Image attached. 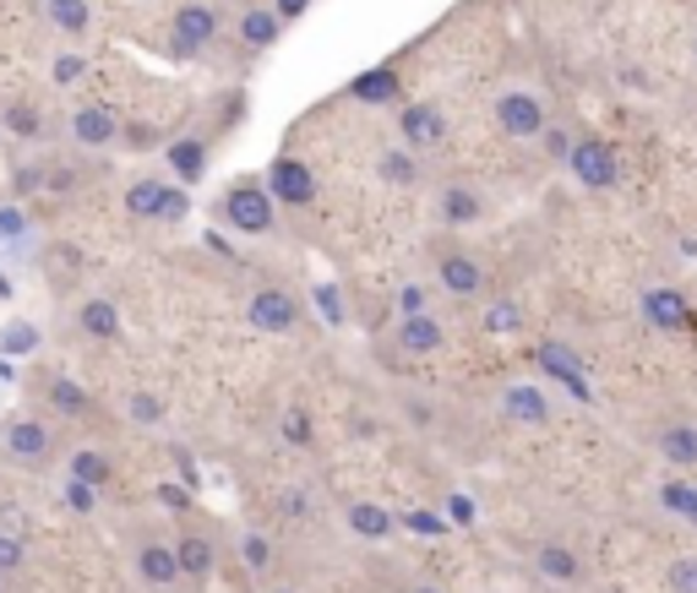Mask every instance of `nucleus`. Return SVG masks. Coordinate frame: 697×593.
Returning <instances> with one entry per match:
<instances>
[{"mask_svg":"<svg viewBox=\"0 0 697 593\" xmlns=\"http://www.w3.org/2000/svg\"><path fill=\"white\" fill-rule=\"evenodd\" d=\"M224 224L235 235H273L279 229V202L268 196V185L257 174H246L224 191Z\"/></svg>","mask_w":697,"mask_h":593,"instance_id":"nucleus-1","label":"nucleus"},{"mask_svg":"<svg viewBox=\"0 0 697 593\" xmlns=\"http://www.w3.org/2000/svg\"><path fill=\"white\" fill-rule=\"evenodd\" d=\"M262 185H268V196H273L279 207H311V202H316V169H311L305 158H294V152H279V158L268 163Z\"/></svg>","mask_w":697,"mask_h":593,"instance_id":"nucleus-2","label":"nucleus"},{"mask_svg":"<svg viewBox=\"0 0 697 593\" xmlns=\"http://www.w3.org/2000/svg\"><path fill=\"white\" fill-rule=\"evenodd\" d=\"M491 110H496V126H502L507 137H518V142H529V137H540V132L551 126V110H546V99H540V93H529V88H513V93H502Z\"/></svg>","mask_w":697,"mask_h":593,"instance_id":"nucleus-3","label":"nucleus"},{"mask_svg":"<svg viewBox=\"0 0 697 593\" xmlns=\"http://www.w3.org/2000/svg\"><path fill=\"white\" fill-rule=\"evenodd\" d=\"M566 169H572V180H577L583 191H610V185L621 180L616 148H610L605 137H577V148H572V158H566Z\"/></svg>","mask_w":697,"mask_h":593,"instance_id":"nucleus-4","label":"nucleus"},{"mask_svg":"<svg viewBox=\"0 0 697 593\" xmlns=\"http://www.w3.org/2000/svg\"><path fill=\"white\" fill-rule=\"evenodd\" d=\"M218 27H224L218 5H207V0H186V5H175V55H191V49L213 44Z\"/></svg>","mask_w":697,"mask_h":593,"instance_id":"nucleus-5","label":"nucleus"},{"mask_svg":"<svg viewBox=\"0 0 697 593\" xmlns=\"http://www.w3.org/2000/svg\"><path fill=\"white\" fill-rule=\"evenodd\" d=\"M246 321L257 327V332H294L300 327V299L289 295V289H279V284H268V289H257L251 295V305H246Z\"/></svg>","mask_w":697,"mask_h":593,"instance_id":"nucleus-6","label":"nucleus"},{"mask_svg":"<svg viewBox=\"0 0 697 593\" xmlns=\"http://www.w3.org/2000/svg\"><path fill=\"white\" fill-rule=\"evenodd\" d=\"M398 137H404V148H409V152L436 148V142L447 137V115H441L430 99H415V104H404V110H398Z\"/></svg>","mask_w":697,"mask_h":593,"instance_id":"nucleus-7","label":"nucleus"},{"mask_svg":"<svg viewBox=\"0 0 697 593\" xmlns=\"http://www.w3.org/2000/svg\"><path fill=\"white\" fill-rule=\"evenodd\" d=\"M0 452H5V457H16V463H49L55 436H49V425H44V420H11V425L0 431Z\"/></svg>","mask_w":697,"mask_h":593,"instance_id":"nucleus-8","label":"nucleus"},{"mask_svg":"<svg viewBox=\"0 0 697 593\" xmlns=\"http://www.w3.org/2000/svg\"><path fill=\"white\" fill-rule=\"evenodd\" d=\"M115 137H121V121H115L110 104H77V115H71V142L77 148H110Z\"/></svg>","mask_w":697,"mask_h":593,"instance_id":"nucleus-9","label":"nucleus"},{"mask_svg":"<svg viewBox=\"0 0 697 593\" xmlns=\"http://www.w3.org/2000/svg\"><path fill=\"white\" fill-rule=\"evenodd\" d=\"M436 284H441L447 295L474 299L480 289H485V267H480L474 256H463V251H447V256L436 262Z\"/></svg>","mask_w":697,"mask_h":593,"instance_id":"nucleus-10","label":"nucleus"},{"mask_svg":"<svg viewBox=\"0 0 697 593\" xmlns=\"http://www.w3.org/2000/svg\"><path fill=\"white\" fill-rule=\"evenodd\" d=\"M344 523H349V534L366 539V545H382V539L398 534V517H393L387 506H376V501H349V506H344Z\"/></svg>","mask_w":697,"mask_h":593,"instance_id":"nucleus-11","label":"nucleus"},{"mask_svg":"<svg viewBox=\"0 0 697 593\" xmlns=\"http://www.w3.org/2000/svg\"><path fill=\"white\" fill-rule=\"evenodd\" d=\"M137 578L147 589H175L180 583V561H175V545L164 539H142L137 550Z\"/></svg>","mask_w":697,"mask_h":593,"instance_id":"nucleus-12","label":"nucleus"},{"mask_svg":"<svg viewBox=\"0 0 697 593\" xmlns=\"http://www.w3.org/2000/svg\"><path fill=\"white\" fill-rule=\"evenodd\" d=\"M643 316H649V327H660V332H687V327H693V305L676 295V289H649V295H643Z\"/></svg>","mask_w":697,"mask_h":593,"instance_id":"nucleus-13","label":"nucleus"},{"mask_svg":"<svg viewBox=\"0 0 697 593\" xmlns=\"http://www.w3.org/2000/svg\"><path fill=\"white\" fill-rule=\"evenodd\" d=\"M235 33H240V44H246V49H273V44H279V33H283V22H279V11H273V5H246V11L235 16Z\"/></svg>","mask_w":697,"mask_h":593,"instance_id":"nucleus-14","label":"nucleus"},{"mask_svg":"<svg viewBox=\"0 0 697 593\" xmlns=\"http://www.w3.org/2000/svg\"><path fill=\"white\" fill-rule=\"evenodd\" d=\"M540 365L557 376L561 387L572 392V398H588V387H583V360H577V349H566V343H557V338H546L540 343Z\"/></svg>","mask_w":697,"mask_h":593,"instance_id":"nucleus-15","label":"nucleus"},{"mask_svg":"<svg viewBox=\"0 0 697 593\" xmlns=\"http://www.w3.org/2000/svg\"><path fill=\"white\" fill-rule=\"evenodd\" d=\"M535 567H540V578H546V583H561V589H572V583L583 578L577 550H572V545H561V539H546V545L535 550Z\"/></svg>","mask_w":697,"mask_h":593,"instance_id":"nucleus-16","label":"nucleus"},{"mask_svg":"<svg viewBox=\"0 0 697 593\" xmlns=\"http://www.w3.org/2000/svg\"><path fill=\"white\" fill-rule=\"evenodd\" d=\"M398 93H404V82H398L393 66H371V71L349 77V99H355V104H393Z\"/></svg>","mask_w":697,"mask_h":593,"instance_id":"nucleus-17","label":"nucleus"},{"mask_svg":"<svg viewBox=\"0 0 697 593\" xmlns=\"http://www.w3.org/2000/svg\"><path fill=\"white\" fill-rule=\"evenodd\" d=\"M502 414L518 420V425H546L551 420V398L540 387H507L502 392Z\"/></svg>","mask_w":697,"mask_h":593,"instance_id":"nucleus-18","label":"nucleus"},{"mask_svg":"<svg viewBox=\"0 0 697 593\" xmlns=\"http://www.w3.org/2000/svg\"><path fill=\"white\" fill-rule=\"evenodd\" d=\"M77 327L88 332V338H99V343H110V338H121V305L115 299H82L77 305Z\"/></svg>","mask_w":697,"mask_h":593,"instance_id":"nucleus-19","label":"nucleus"},{"mask_svg":"<svg viewBox=\"0 0 697 593\" xmlns=\"http://www.w3.org/2000/svg\"><path fill=\"white\" fill-rule=\"evenodd\" d=\"M164 152H169V169H175L180 185H196L207 174V142L202 137H175Z\"/></svg>","mask_w":697,"mask_h":593,"instance_id":"nucleus-20","label":"nucleus"},{"mask_svg":"<svg viewBox=\"0 0 697 593\" xmlns=\"http://www.w3.org/2000/svg\"><path fill=\"white\" fill-rule=\"evenodd\" d=\"M44 16L66 38H88L93 33V0H44Z\"/></svg>","mask_w":697,"mask_h":593,"instance_id":"nucleus-21","label":"nucleus"},{"mask_svg":"<svg viewBox=\"0 0 697 593\" xmlns=\"http://www.w3.org/2000/svg\"><path fill=\"white\" fill-rule=\"evenodd\" d=\"M441 338H447V332H441V321H436V316H425V310L398 321V349H404V354H436V349H441Z\"/></svg>","mask_w":697,"mask_h":593,"instance_id":"nucleus-22","label":"nucleus"},{"mask_svg":"<svg viewBox=\"0 0 697 593\" xmlns=\"http://www.w3.org/2000/svg\"><path fill=\"white\" fill-rule=\"evenodd\" d=\"M0 132H11L16 142H38L44 137V110L27 104V99H11V104H0Z\"/></svg>","mask_w":697,"mask_h":593,"instance_id":"nucleus-23","label":"nucleus"},{"mask_svg":"<svg viewBox=\"0 0 697 593\" xmlns=\"http://www.w3.org/2000/svg\"><path fill=\"white\" fill-rule=\"evenodd\" d=\"M480 213H485V202L474 185H441V224L463 229V224H480Z\"/></svg>","mask_w":697,"mask_h":593,"instance_id":"nucleus-24","label":"nucleus"},{"mask_svg":"<svg viewBox=\"0 0 697 593\" xmlns=\"http://www.w3.org/2000/svg\"><path fill=\"white\" fill-rule=\"evenodd\" d=\"M175 561H180V578H213V567H218V550H213V539H202V534H186V539H175Z\"/></svg>","mask_w":697,"mask_h":593,"instance_id":"nucleus-25","label":"nucleus"},{"mask_svg":"<svg viewBox=\"0 0 697 593\" xmlns=\"http://www.w3.org/2000/svg\"><path fill=\"white\" fill-rule=\"evenodd\" d=\"M44 403H49L55 414H66V420H82V414L93 409L88 387H82V381H71V376H55V381H49V392H44Z\"/></svg>","mask_w":697,"mask_h":593,"instance_id":"nucleus-26","label":"nucleus"},{"mask_svg":"<svg viewBox=\"0 0 697 593\" xmlns=\"http://www.w3.org/2000/svg\"><path fill=\"white\" fill-rule=\"evenodd\" d=\"M164 191H169V180H153V174H142V180H132L126 185V213L132 218H158V207H164Z\"/></svg>","mask_w":697,"mask_h":593,"instance_id":"nucleus-27","label":"nucleus"},{"mask_svg":"<svg viewBox=\"0 0 697 593\" xmlns=\"http://www.w3.org/2000/svg\"><path fill=\"white\" fill-rule=\"evenodd\" d=\"M376 174H382L393 191H409V185L419 180V158L409 148H387L382 158H376Z\"/></svg>","mask_w":697,"mask_h":593,"instance_id":"nucleus-28","label":"nucleus"},{"mask_svg":"<svg viewBox=\"0 0 697 593\" xmlns=\"http://www.w3.org/2000/svg\"><path fill=\"white\" fill-rule=\"evenodd\" d=\"M110 474H115V463H110L104 452H93V446H82V452H71V479H82V484H93V490H104V484H110Z\"/></svg>","mask_w":697,"mask_h":593,"instance_id":"nucleus-29","label":"nucleus"},{"mask_svg":"<svg viewBox=\"0 0 697 593\" xmlns=\"http://www.w3.org/2000/svg\"><path fill=\"white\" fill-rule=\"evenodd\" d=\"M660 452H665L676 468H693L697 463V431L693 425H671V431L660 436Z\"/></svg>","mask_w":697,"mask_h":593,"instance_id":"nucleus-30","label":"nucleus"},{"mask_svg":"<svg viewBox=\"0 0 697 593\" xmlns=\"http://www.w3.org/2000/svg\"><path fill=\"white\" fill-rule=\"evenodd\" d=\"M33 349H38V327H33V321L0 327V354H33Z\"/></svg>","mask_w":697,"mask_h":593,"instance_id":"nucleus-31","label":"nucleus"},{"mask_svg":"<svg viewBox=\"0 0 697 593\" xmlns=\"http://www.w3.org/2000/svg\"><path fill=\"white\" fill-rule=\"evenodd\" d=\"M126 414H132L137 425H164L169 403H164L158 392H132V398H126Z\"/></svg>","mask_w":697,"mask_h":593,"instance_id":"nucleus-32","label":"nucleus"},{"mask_svg":"<svg viewBox=\"0 0 697 593\" xmlns=\"http://www.w3.org/2000/svg\"><path fill=\"white\" fill-rule=\"evenodd\" d=\"M311 299H316V310H322V321H327V327H344V321H349L338 284H316V289H311Z\"/></svg>","mask_w":697,"mask_h":593,"instance_id":"nucleus-33","label":"nucleus"},{"mask_svg":"<svg viewBox=\"0 0 697 593\" xmlns=\"http://www.w3.org/2000/svg\"><path fill=\"white\" fill-rule=\"evenodd\" d=\"M49 77H55L60 88H71V82H82V77H88V55H77V49H66V55H55V66H49Z\"/></svg>","mask_w":697,"mask_h":593,"instance_id":"nucleus-34","label":"nucleus"},{"mask_svg":"<svg viewBox=\"0 0 697 593\" xmlns=\"http://www.w3.org/2000/svg\"><path fill=\"white\" fill-rule=\"evenodd\" d=\"M485 327H491V332H518V327H524V310H518L513 299H496V305L485 310Z\"/></svg>","mask_w":697,"mask_h":593,"instance_id":"nucleus-35","label":"nucleus"},{"mask_svg":"<svg viewBox=\"0 0 697 593\" xmlns=\"http://www.w3.org/2000/svg\"><path fill=\"white\" fill-rule=\"evenodd\" d=\"M660 501H665L671 512H682V517H693V523H697V490H693V484H676V479H671V484L660 490Z\"/></svg>","mask_w":697,"mask_h":593,"instance_id":"nucleus-36","label":"nucleus"},{"mask_svg":"<svg viewBox=\"0 0 697 593\" xmlns=\"http://www.w3.org/2000/svg\"><path fill=\"white\" fill-rule=\"evenodd\" d=\"M240 556H246L251 572H268V567H273V545H268L262 534H246V539H240Z\"/></svg>","mask_w":697,"mask_h":593,"instance_id":"nucleus-37","label":"nucleus"},{"mask_svg":"<svg viewBox=\"0 0 697 593\" xmlns=\"http://www.w3.org/2000/svg\"><path fill=\"white\" fill-rule=\"evenodd\" d=\"M186 213H191V196H186V191L169 180V191H164V207H158V224H180Z\"/></svg>","mask_w":697,"mask_h":593,"instance_id":"nucleus-38","label":"nucleus"},{"mask_svg":"<svg viewBox=\"0 0 697 593\" xmlns=\"http://www.w3.org/2000/svg\"><path fill=\"white\" fill-rule=\"evenodd\" d=\"M540 142H546V158H557V163H566L572 148H577V137H572V132H561V126H546V132H540Z\"/></svg>","mask_w":697,"mask_h":593,"instance_id":"nucleus-39","label":"nucleus"},{"mask_svg":"<svg viewBox=\"0 0 697 593\" xmlns=\"http://www.w3.org/2000/svg\"><path fill=\"white\" fill-rule=\"evenodd\" d=\"M283 442L289 446L311 442V414H305V409H289V414H283Z\"/></svg>","mask_w":697,"mask_h":593,"instance_id":"nucleus-40","label":"nucleus"},{"mask_svg":"<svg viewBox=\"0 0 697 593\" xmlns=\"http://www.w3.org/2000/svg\"><path fill=\"white\" fill-rule=\"evenodd\" d=\"M66 506H71V512H93V506H99V490L82 484V479H66Z\"/></svg>","mask_w":697,"mask_h":593,"instance_id":"nucleus-41","label":"nucleus"},{"mask_svg":"<svg viewBox=\"0 0 697 593\" xmlns=\"http://www.w3.org/2000/svg\"><path fill=\"white\" fill-rule=\"evenodd\" d=\"M671 593H697V556H682L671 567Z\"/></svg>","mask_w":697,"mask_h":593,"instance_id":"nucleus-42","label":"nucleus"},{"mask_svg":"<svg viewBox=\"0 0 697 593\" xmlns=\"http://www.w3.org/2000/svg\"><path fill=\"white\" fill-rule=\"evenodd\" d=\"M404 528H415V534H425V539H441L447 534V523L436 517V512H409V517H398Z\"/></svg>","mask_w":697,"mask_h":593,"instance_id":"nucleus-43","label":"nucleus"},{"mask_svg":"<svg viewBox=\"0 0 697 593\" xmlns=\"http://www.w3.org/2000/svg\"><path fill=\"white\" fill-rule=\"evenodd\" d=\"M153 495H158V506H175V512H186V506H191V490H186V484H158Z\"/></svg>","mask_w":697,"mask_h":593,"instance_id":"nucleus-44","label":"nucleus"},{"mask_svg":"<svg viewBox=\"0 0 697 593\" xmlns=\"http://www.w3.org/2000/svg\"><path fill=\"white\" fill-rule=\"evenodd\" d=\"M16 567H22V539L0 534V572H16Z\"/></svg>","mask_w":697,"mask_h":593,"instance_id":"nucleus-45","label":"nucleus"},{"mask_svg":"<svg viewBox=\"0 0 697 593\" xmlns=\"http://www.w3.org/2000/svg\"><path fill=\"white\" fill-rule=\"evenodd\" d=\"M22 229H27V218H22L16 207H0V240H16Z\"/></svg>","mask_w":697,"mask_h":593,"instance_id":"nucleus-46","label":"nucleus"},{"mask_svg":"<svg viewBox=\"0 0 697 593\" xmlns=\"http://www.w3.org/2000/svg\"><path fill=\"white\" fill-rule=\"evenodd\" d=\"M121 137H126V142H132V148H142V142H158V132H153V126H121Z\"/></svg>","mask_w":697,"mask_h":593,"instance_id":"nucleus-47","label":"nucleus"},{"mask_svg":"<svg viewBox=\"0 0 697 593\" xmlns=\"http://www.w3.org/2000/svg\"><path fill=\"white\" fill-rule=\"evenodd\" d=\"M273 11H279V22H294L300 11H311V0H273Z\"/></svg>","mask_w":697,"mask_h":593,"instance_id":"nucleus-48","label":"nucleus"},{"mask_svg":"<svg viewBox=\"0 0 697 593\" xmlns=\"http://www.w3.org/2000/svg\"><path fill=\"white\" fill-rule=\"evenodd\" d=\"M447 512H452L458 523H474V506H469V495H452V501H447Z\"/></svg>","mask_w":697,"mask_h":593,"instance_id":"nucleus-49","label":"nucleus"},{"mask_svg":"<svg viewBox=\"0 0 697 593\" xmlns=\"http://www.w3.org/2000/svg\"><path fill=\"white\" fill-rule=\"evenodd\" d=\"M398 305H404V316H419V310H425V295H419V289H404Z\"/></svg>","mask_w":697,"mask_h":593,"instance_id":"nucleus-50","label":"nucleus"},{"mask_svg":"<svg viewBox=\"0 0 697 593\" xmlns=\"http://www.w3.org/2000/svg\"><path fill=\"white\" fill-rule=\"evenodd\" d=\"M283 512H289V517H300V512H311V501H305L300 490H289V501H283Z\"/></svg>","mask_w":697,"mask_h":593,"instance_id":"nucleus-51","label":"nucleus"},{"mask_svg":"<svg viewBox=\"0 0 697 593\" xmlns=\"http://www.w3.org/2000/svg\"><path fill=\"white\" fill-rule=\"evenodd\" d=\"M11 289H16V284H11V273L0 267V299H11Z\"/></svg>","mask_w":697,"mask_h":593,"instance_id":"nucleus-52","label":"nucleus"},{"mask_svg":"<svg viewBox=\"0 0 697 593\" xmlns=\"http://www.w3.org/2000/svg\"><path fill=\"white\" fill-rule=\"evenodd\" d=\"M409 593H441V589H436V583H415V589H409Z\"/></svg>","mask_w":697,"mask_h":593,"instance_id":"nucleus-53","label":"nucleus"},{"mask_svg":"<svg viewBox=\"0 0 697 593\" xmlns=\"http://www.w3.org/2000/svg\"><path fill=\"white\" fill-rule=\"evenodd\" d=\"M693 60H697V44H693Z\"/></svg>","mask_w":697,"mask_h":593,"instance_id":"nucleus-54","label":"nucleus"},{"mask_svg":"<svg viewBox=\"0 0 697 593\" xmlns=\"http://www.w3.org/2000/svg\"><path fill=\"white\" fill-rule=\"evenodd\" d=\"M279 593H294V589H279Z\"/></svg>","mask_w":697,"mask_h":593,"instance_id":"nucleus-55","label":"nucleus"}]
</instances>
